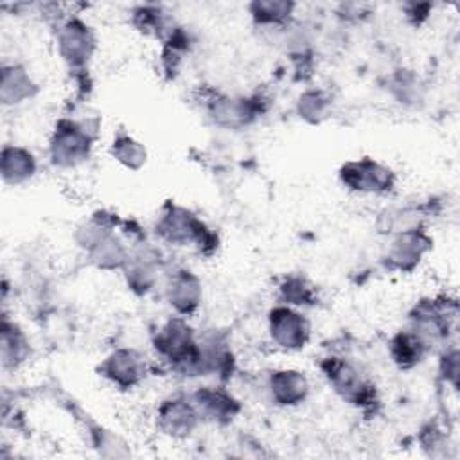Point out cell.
I'll return each instance as SVG.
<instances>
[{
	"label": "cell",
	"instance_id": "1",
	"mask_svg": "<svg viewBox=\"0 0 460 460\" xmlns=\"http://www.w3.org/2000/svg\"><path fill=\"white\" fill-rule=\"evenodd\" d=\"M58 45L63 59L77 66V65H84L90 59L95 47V38L84 22L74 18V20H68L59 29Z\"/></svg>",
	"mask_w": 460,
	"mask_h": 460
},
{
	"label": "cell",
	"instance_id": "2",
	"mask_svg": "<svg viewBox=\"0 0 460 460\" xmlns=\"http://www.w3.org/2000/svg\"><path fill=\"white\" fill-rule=\"evenodd\" d=\"M270 331L271 338L284 349H300L309 336L305 318L286 307H277L270 313Z\"/></svg>",
	"mask_w": 460,
	"mask_h": 460
},
{
	"label": "cell",
	"instance_id": "3",
	"mask_svg": "<svg viewBox=\"0 0 460 460\" xmlns=\"http://www.w3.org/2000/svg\"><path fill=\"white\" fill-rule=\"evenodd\" d=\"M90 138L75 124L61 122L52 140V158L59 165H75L88 156Z\"/></svg>",
	"mask_w": 460,
	"mask_h": 460
},
{
	"label": "cell",
	"instance_id": "4",
	"mask_svg": "<svg viewBox=\"0 0 460 460\" xmlns=\"http://www.w3.org/2000/svg\"><path fill=\"white\" fill-rule=\"evenodd\" d=\"M341 178L345 185L361 192H381L392 185L390 171L372 160L349 162L341 169Z\"/></svg>",
	"mask_w": 460,
	"mask_h": 460
},
{
	"label": "cell",
	"instance_id": "5",
	"mask_svg": "<svg viewBox=\"0 0 460 460\" xmlns=\"http://www.w3.org/2000/svg\"><path fill=\"white\" fill-rule=\"evenodd\" d=\"M142 370V358L135 350H117L106 359L102 367L104 376L120 386H133L138 383Z\"/></svg>",
	"mask_w": 460,
	"mask_h": 460
},
{
	"label": "cell",
	"instance_id": "6",
	"mask_svg": "<svg viewBox=\"0 0 460 460\" xmlns=\"http://www.w3.org/2000/svg\"><path fill=\"white\" fill-rule=\"evenodd\" d=\"M273 397L282 404H296L307 394V381L302 372L282 370L275 372L270 381Z\"/></svg>",
	"mask_w": 460,
	"mask_h": 460
},
{
	"label": "cell",
	"instance_id": "7",
	"mask_svg": "<svg viewBox=\"0 0 460 460\" xmlns=\"http://www.w3.org/2000/svg\"><path fill=\"white\" fill-rule=\"evenodd\" d=\"M36 171L34 158L22 147H4L2 151V174L7 183H22Z\"/></svg>",
	"mask_w": 460,
	"mask_h": 460
},
{
	"label": "cell",
	"instance_id": "8",
	"mask_svg": "<svg viewBox=\"0 0 460 460\" xmlns=\"http://www.w3.org/2000/svg\"><path fill=\"white\" fill-rule=\"evenodd\" d=\"M160 232L169 241H192L203 232V225L185 210H172L171 214L164 216L160 223Z\"/></svg>",
	"mask_w": 460,
	"mask_h": 460
},
{
	"label": "cell",
	"instance_id": "9",
	"mask_svg": "<svg viewBox=\"0 0 460 460\" xmlns=\"http://www.w3.org/2000/svg\"><path fill=\"white\" fill-rule=\"evenodd\" d=\"M169 300L180 313H190L199 300V282L190 271H180L169 286Z\"/></svg>",
	"mask_w": 460,
	"mask_h": 460
},
{
	"label": "cell",
	"instance_id": "10",
	"mask_svg": "<svg viewBox=\"0 0 460 460\" xmlns=\"http://www.w3.org/2000/svg\"><path fill=\"white\" fill-rule=\"evenodd\" d=\"M327 376H329V381L334 385V388L350 401H359V397H363L367 392V385L363 383L359 374L347 363L331 365L327 370Z\"/></svg>",
	"mask_w": 460,
	"mask_h": 460
},
{
	"label": "cell",
	"instance_id": "11",
	"mask_svg": "<svg viewBox=\"0 0 460 460\" xmlns=\"http://www.w3.org/2000/svg\"><path fill=\"white\" fill-rule=\"evenodd\" d=\"M424 352V340L422 336L415 332H401L392 341V356L394 361L401 367H411L417 361H420Z\"/></svg>",
	"mask_w": 460,
	"mask_h": 460
},
{
	"label": "cell",
	"instance_id": "12",
	"mask_svg": "<svg viewBox=\"0 0 460 460\" xmlns=\"http://www.w3.org/2000/svg\"><path fill=\"white\" fill-rule=\"evenodd\" d=\"M252 16L261 25H279L291 14L293 4L291 2H253L250 5Z\"/></svg>",
	"mask_w": 460,
	"mask_h": 460
},
{
	"label": "cell",
	"instance_id": "13",
	"mask_svg": "<svg viewBox=\"0 0 460 460\" xmlns=\"http://www.w3.org/2000/svg\"><path fill=\"white\" fill-rule=\"evenodd\" d=\"M11 88L14 90V95L9 102H20L23 97L31 95V77L25 74L23 68L20 66H11V68H4L2 74V93L11 92Z\"/></svg>",
	"mask_w": 460,
	"mask_h": 460
},
{
	"label": "cell",
	"instance_id": "14",
	"mask_svg": "<svg viewBox=\"0 0 460 460\" xmlns=\"http://www.w3.org/2000/svg\"><path fill=\"white\" fill-rule=\"evenodd\" d=\"M113 156L124 165L137 169L142 162H146V149L133 138L122 137L113 142Z\"/></svg>",
	"mask_w": 460,
	"mask_h": 460
}]
</instances>
